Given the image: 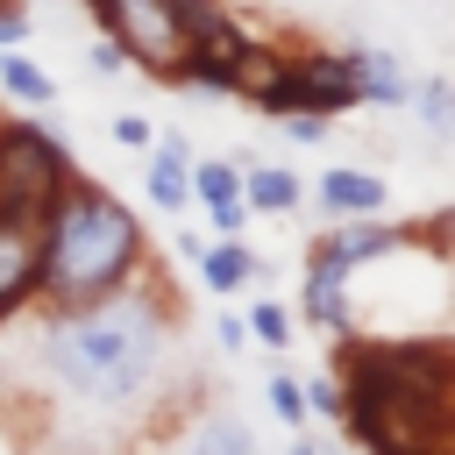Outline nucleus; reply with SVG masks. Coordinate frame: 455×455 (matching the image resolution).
Returning a JSON list of instances; mask_svg holds the SVG:
<instances>
[{"mask_svg": "<svg viewBox=\"0 0 455 455\" xmlns=\"http://www.w3.org/2000/svg\"><path fill=\"white\" fill-rule=\"evenodd\" d=\"M142 192H149V206H164L171 220L192 206V149H185V135H156V142H149Z\"/></svg>", "mask_w": 455, "mask_h": 455, "instance_id": "nucleus-11", "label": "nucleus"}, {"mask_svg": "<svg viewBox=\"0 0 455 455\" xmlns=\"http://www.w3.org/2000/svg\"><path fill=\"white\" fill-rule=\"evenodd\" d=\"M192 206L206 213L213 235H242L256 213L242 206V171L235 156H192Z\"/></svg>", "mask_w": 455, "mask_h": 455, "instance_id": "nucleus-7", "label": "nucleus"}, {"mask_svg": "<svg viewBox=\"0 0 455 455\" xmlns=\"http://www.w3.org/2000/svg\"><path fill=\"white\" fill-rule=\"evenodd\" d=\"M92 71H100V78H114V71H128V50H121L114 36H92Z\"/></svg>", "mask_w": 455, "mask_h": 455, "instance_id": "nucleus-22", "label": "nucleus"}, {"mask_svg": "<svg viewBox=\"0 0 455 455\" xmlns=\"http://www.w3.org/2000/svg\"><path fill=\"white\" fill-rule=\"evenodd\" d=\"M36 306V220L0 213V327Z\"/></svg>", "mask_w": 455, "mask_h": 455, "instance_id": "nucleus-9", "label": "nucleus"}, {"mask_svg": "<svg viewBox=\"0 0 455 455\" xmlns=\"http://www.w3.org/2000/svg\"><path fill=\"white\" fill-rule=\"evenodd\" d=\"M171 455H263V441H256L249 419H235L228 405H206V412L185 427V441H178Z\"/></svg>", "mask_w": 455, "mask_h": 455, "instance_id": "nucleus-12", "label": "nucleus"}, {"mask_svg": "<svg viewBox=\"0 0 455 455\" xmlns=\"http://www.w3.org/2000/svg\"><path fill=\"white\" fill-rule=\"evenodd\" d=\"M405 249V228L377 220V213H355V220H334L327 235H313V256L341 263V270H363V263H384Z\"/></svg>", "mask_w": 455, "mask_h": 455, "instance_id": "nucleus-8", "label": "nucleus"}, {"mask_svg": "<svg viewBox=\"0 0 455 455\" xmlns=\"http://www.w3.org/2000/svg\"><path fill=\"white\" fill-rule=\"evenodd\" d=\"M0 92H7L14 107L43 114V107H57V71H43V64L14 43V50H0Z\"/></svg>", "mask_w": 455, "mask_h": 455, "instance_id": "nucleus-15", "label": "nucleus"}, {"mask_svg": "<svg viewBox=\"0 0 455 455\" xmlns=\"http://www.w3.org/2000/svg\"><path fill=\"white\" fill-rule=\"evenodd\" d=\"M213 348L242 355V348H249V320H242V313H220V320H213Z\"/></svg>", "mask_w": 455, "mask_h": 455, "instance_id": "nucleus-21", "label": "nucleus"}, {"mask_svg": "<svg viewBox=\"0 0 455 455\" xmlns=\"http://www.w3.org/2000/svg\"><path fill=\"white\" fill-rule=\"evenodd\" d=\"M149 270V235L128 199L100 178H64L50 213L36 220V306H85Z\"/></svg>", "mask_w": 455, "mask_h": 455, "instance_id": "nucleus-2", "label": "nucleus"}, {"mask_svg": "<svg viewBox=\"0 0 455 455\" xmlns=\"http://www.w3.org/2000/svg\"><path fill=\"white\" fill-rule=\"evenodd\" d=\"M171 249H178L185 263H199V249H206V235H192V228H171Z\"/></svg>", "mask_w": 455, "mask_h": 455, "instance_id": "nucleus-24", "label": "nucleus"}, {"mask_svg": "<svg viewBox=\"0 0 455 455\" xmlns=\"http://www.w3.org/2000/svg\"><path fill=\"white\" fill-rule=\"evenodd\" d=\"M348 107H355V85H348L341 50L277 57L270 85L256 92V114H263V121H277V114H320V121H334V114H348Z\"/></svg>", "mask_w": 455, "mask_h": 455, "instance_id": "nucleus-4", "label": "nucleus"}, {"mask_svg": "<svg viewBox=\"0 0 455 455\" xmlns=\"http://www.w3.org/2000/svg\"><path fill=\"white\" fill-rule=\"evenodd\" d=\"M405 455H448V441H434V448H405Z\"/></svg>", "mask_w": 455, "mask_h": 455, "instance_id": "nucleus-26", "label": "nucleus"}, {"mask_svg": "<svg viewBox=\"0 0 455 455\" xmlns=\"http://www.w3.org/2000/svg\"><path fill=\"white\" fill-rule=\"evenodd\" d=\"M412 114H419V128H427V142L441 149L448 135H455V85L441 78V71H427V78H412V100H405Z\"/></svg>", "mask_w": 455, "mask_h": 455, "instance_id": "nucleus-16", "label": "nucleus"}, {"mask_svg": "<svg viewBox=\"0 0 455 455\" xmlns=\"http://www.w3.org/2000/svg\"><path fill=\"white\" fill-rule=\"evenodd\" d=\"M71 178V149L43 121H0V213L43 220Z\"/></svg>", "mask_w": 455, "mask_h": 455, "instance_id": "nucleus-3", "label": "nucleus"}, {"mask_svg": "<svg viewBox=\"0 0 455 455\" xmlns=\"http://www.w3.org/2000/svg\"><path fill=\"white\" fill-rule=\"evenodd\" d=\"M313 199H320L327 220H355V213H384L391 206V185L370 164H334V171L313 178Z\"/></svg>", "mask_w": 455, "mask_h": 455, "instance_id": "nucleus-10", "label": "nucleus"}, {"mask_svg": "<svg viewBox=\"0 0 455 455\" xmlns=\"http://www.w3.org/2000/svg\"><path fill=\"white\" fill-rule=\"evenodd\" d=\"M114 142H121V149H149V142H156L149 114H114Z\"/></svg>", "mask_w": 455, "mask_h": 455, "instance_id": "nucleus-20", "label": "nucleus"}, {"mask_svg": "<svg viewBox=\"0 0 455 455\" xmlns=\"http://www.w3.org/2000/svg\"><path fill=\"white\" fill-rule=\"evenodd\" d=\"M242 320H249V341H263V348H291V334H299V313L284 299H256Z\"/></svg>", "mask_w": 455, "mask_h": 455, "instance_id": "nucleus-17", "label": "nucleus"}, {"mask_svg": "<svg viewBox=\"0 0 455 455\" xmlns=\"http://www.w3.org/2000/svg\"><path fill=\"white\" fill-rule=\"evenodd\" d=\"M263 391H270V412H277V419H284V427H291V434H299V427H306V391H299V377H291V370H284V363H277V370H270V384H263Z\"/></svg>", "mask_w": 455, "mask_h": 455, "instance_id": "nucleus-18", "label": "nucleus"}, {"mask_svg": "<svg viewBox=\"0 0 455 455\" xmlns=\"http://www.w3.org/2000/svg\"><path fill=\"white\" fill-rule=\"evenodd\" d=\"M299 327H313V334H355V270H341V263H327V256H313L306 249V284H299Z\"/></svg>", "mask_w": 455, "mask_h": 455, "instance_id": "nucleus-5", "label": "nucleus"}, {"mask_svg": "<svg viewBox=\"0 0 455 455\" xmlns=\"http://www.w3.org/2000/svg\"><path fill=\"white\" fill-rule=\"evenodd\" d=\"M192 270H199V284H206V291H220V299H228V291L256 284V249H249L242 235H220V242H206V249H199V263H192Z\"/></svg>", "mask_w": 455, "mask_h": 455, "instance_id": "nucleus-14", "label": "nucleus"}, {"mask_svg": "<svg viewBox=\"0 0 455 455\" xmlns=\"http://www.w3.org/2000/svg\"><path fill=\"white\" fill-rule=\"evenodd\" d=\"M299 391H306V419L341 427V384H334V377H299Z\"/></svg>", "mask_w": 455, "mask_h": 455, "instance_id": "nucleus-19", "label": "nucleus"}, {"mask_svg": "<svg viewBox=\"0 0 455 455\" xmlns=\"http://www.w3.org/2000/svg\"><path fill=\"white\" fill-rule=\"evenodd\" d=\"M277 128H284L291 142H327V121H320V114H277Z\"/></svg>", "mask_w": 455, "mask_h": 455, "instance_id": "nucleus-23", "label": "nucleus"}, {"mask_svg": "<svg viewBox=\"0 0 455 455\" xmlns=\"http://www.w3.org/2000/svg\"><path fill=\"white\" fill-rule=\"evenodd\" d=\"M284 455H327V448H320V441H306V434H291V448H284Z\"/></svg>", "mask_w": 455, "mask_h": 455, "instance_id": "nucleus-25", "label": "nucleus"}, {"mask_svg": "<svg viewBox=\"0 0 455 455\" xmlns=\"http://www.w3.org/2000/svg\"><path fill=\"white\" fill-rule=\"evenodd\" d=\"M171 334L178 320L164 313V291L142 277L85 299V306H43V377L85 405H107V412H128L142 405L164 370H171Z\"/></svg>", "mask_w": 455, "mask_h": 455, "instance_id": "nucleus-1", "label": "nucleus"}, {"mask_svg": "<svg viewBox=\"0 0 455 455\" xmlns=\"http://www.w3.org/2000/svg\"><path fill=\"white\" fill-rule=\"evenodd\" d=\"M341 64H348V85H355V107H405L412 100V71L398 50H377V43H341Z\"/></svg>", "mask_w": 455, "mask_h": 455, "instance_id": "nucleus-6", "label": "nucleus"}, {"mask_svg": "<svg viewBox=\"0 0 455 455\" xmlns=\"http://www.w3.org/2000/svg\"><path fill=\"white\" fill-rule=\"evenodd\" d=\"M306 185L291 164H242V206L249 213H299Z\"/></svg>", "mask_w": 455, "mask_h": 455, "instance_id": "nucleus-13", "label": "nucleus"}]
</instances>
